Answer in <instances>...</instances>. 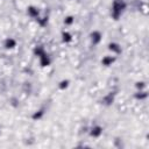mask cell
Instances as JSON below:
<instances>
[{
    "instance_id": "6da1fadb",
    "label": "cell",
    "mask_w": 149,
    "mask_h": 149,
    "mask_svg": "<svg viewBox=\"0 0 149 149\" xmlns=\"http://www.w3.org/2000/svg\"><path fill=\"white\" fill-rule=\"evenodd\" d=\"M127 8V2L125 0H113L111 7V16L113 20H119Z\"/></svg>"
},
{
    "instance_id": "7a4b0ae2",
    "label": "cell",
    "mask_w": 149,
    "mask_h": 149,
    "mask_svg": "<svg viewBox=\"0 0 149 149\" xmlns=\"http://www.w3.org/2000/svg\"><path fill=\"white\" fill-rule=\"evenodd\" d=\"M102 40V35L99 30H93L90 34V41L92 43V45H98Z\"/></svg>"
},
{
    "instance_id": "3957f363",
    "label": "cell",
    "mask_w": 149,
    "mask_h": 149,
    "mask_svg": "<svg viewBox=\"0 0 149 149\" xmlns=\"http://www.w3.org/2000/svg\"><path fill=\"white\" fill-rule=\"evenodd\" d=\"M38 62H40V65L43 66V68L49 66V65L51 64V57H50V55L45 51L43 55H41V56L38 57Z\"/></svg>"
},
{
    "instance_id": "277c9868",
    "label": "cell",
    "mask_w": 149,
    "mask_h": 149,
    "mask_svg": "<svg viewBox=\"0 0 149 149\" xmlns=\"http://www.w3.org/2000/svg\"><path fill=\"white\" fill-rule=\"evenodd\" d=\"M107 48H108V50H109L112 54H114V55H120V54L122 52L121 45H120L119 43H116V42H111V43H108Z\"/></svg>"
},
{
    "instance_id": "5b68a950",
    "label": "cell",
    "mask_w": 149,
    "mask_h": 149,
    "mask_svg": "<svg viewBox=\"0 0 149 149\" xmlns=\"http://www.w3.org/2000/svg\"><path fill=\"white\" fill-rule=\"evenodd\" d=\"M27 14L31 19H37L40 16V9L36 6H28L27 7Z\"/></svg>"
},
{
    "instance_id": "8992f818",
    "label": "cell",
    "mask_w": 149,
    "mask_h": 149,
    "mask_svg": "<svg viewBox=\"0 0 149 149\" xmlns=\"http://www.w3.org/2000/svg\"><path fill=\"white\" fill-rule=\"evenodd\" d=\"M102 134V127L101 126H99V125H94V126H92L91 127V129H90V135L92 136V137H99L100 135Z\"/></svg>"
},
{
    "instance_id": "52a82bcc",
    "label": "cell",
    "mask_w": 149,
    "mask_h": 149,
    "mask_svg": "<svg viewBox=\"0 0 149 149\" xmlns=\"http://www.w3.org/2000/svg\"><path fill=\"white\" fill-rule=\"evenodd\" d=\"M16 40L15 38H13V37H6L5 38V41H3V47H5V49H14L15 47H16Z\"/></svg>"
},
{
    "instance_id": "ba28073f",
    "label": "cell",
    "mask_w": 149,
    "mask_h": 149,
    "mask_svg": "<svg viewBox=\"0 0 149 149\" xmlns=\"http://www.w3.org/2000/svg\"><path fill=\"white\" fill-rule=\"evenodd\" d=\"M114 62H115V57L114 56H111V55H106L101 59V64L104 66H111Z\"/></svg>"
},
{
    "instance_id": "9c48e42d",
    "label": "cell",
    "mask_w": 149,
    "mask_h": 149,
    "mask_svg": "<svg viewBox=\"0 0 149 149\" xmlns=\"http://www.w3.org/2000/svg\"><path fill=\"white\" fill-rule=\"evenodd\" d=\"M61 37H62V41L64 42V43H70V42H72V34L70 33V31H68V30H63L62 31V34H61Z\"/></svg>"
},
{
    "instance_id": "30bf717a",
    "label": "cell",
    "mask_w": 149,
    "mask_h": 149,
    "mask_svg": "<svg viewBox=\"0 0 149 149\" xmlns=\"http://www.w3.org/2000/svg\"><path fill=\"white\" fill-rule=\"evenodd\" d=\"M113 101H114V94L111 92V93H108V94H106L104 98H102V104L104 105H106V106H108V105H112L113 104Z\"/></svg>"
},
{
    "instance_id": "8fae6325",
    "label": "cell",
    "mask_w": 149,
    "mask_h": 149,
    "mask_svg": "<svg viewBox=\"0 0 149 149\" xmlns=\"http://www.w3.org/2000/svg\"><path fill=\"white\" fill-rule=\"evenodd\" d=\"M44 52H45V49H44L43 45H36V47H34V49H33V54H34V56H36L37 58H38L41 55H43Z\"/></svg>"
},
{
    "instance_id": "7c38bea8",
    "label": "cell",
    "mask_w": 149,
    "mask_h": 149,
    "mask_svg": "<svg viewBox=\"0 0 149 149\" xmlns=\"http://www.w3.org/2000/svg\"><path fill=\"white\" fill-rule=\"evenodd\" d=\"M44 113H45V109L44 108H40V109H37V111L34 112V114L31 115V118H33V120H40V119L43 118Z\"/></svg>"
},
{
    "instance_id": "4fadbf2b",
    "label": "cell",
    "mask_w": 149,
    "mask_h": 149,
    "mask_svg": "<svg viewBox=\"0 0 149 149\" xmlns=\"http://www.w3.org/2000/svg\"><path fill=\"white\" fill-rule=\"evenodd\" d=\"M134 97H135L137 100H144V99L148 97V94H147V91L140 90V91H137V92L134 94Z\"/></svg>"
},
{
    "instance_id": "5bb4252c",
    "label": "cell",
    "mask_w": 149,
    "mask_h": 149,
    "mask_svg": "<svg viewBox=\"0 0 149 149\" xmlns=\"http://www.w3.org/2000/svg\"><path fill=\"white\" fill-rule=\"evenodd\" d=\"M69 85H70V80L69 79H63V80H61L58 83V88L64 91V90H66L69 87Z\"/></svg>"
},
{
    "instance_id": "9a60e30c",
    "label": "cell",
    "mask_w": 149,
    "mask_h": 149,
    "mask_svg": "<svg viewBox=\"0 0 149 149\" xmlns=\"http://www.w3.org/2000/svg\"><path fill=\"white\" fill-rule=\"evenodd\" d=\"M36 20V22L38 23V26L40 27H45L47 26V23H48V16H44V17H37V19H35Z\"/></svg>"
},
{
    "instance_id": "2e32d148",
    "label": "cell",
    "mask_w": 149,
    "mask_h": 149,
    "mask_svg": "<svg viewBox=\"0 0 149 149\" xmlns=\"http://www.w3.org/2000/svg\"><path fill=\"white\" fill-rule=\"evenodd\" d=\"M63 22H64L65 26H72L73 22H74V16H72V15H68V16L64 17Z\"/></svg>"
},
{
    "instance_id": "e0dca14e",
    "label": "cell",
    "mask_w": 149,
    "mask_h": 149,
    "mask_svg": "<svg viewBox=\"0 0 149 149\" xmlns=\"http://www.w3.org/2000/svg\"><path fill=\"white\" fill-rule=\"evenodd\" d=\"M135 86H136V88L140 91V90H144L147 85H146V83H144V81H137V83L135 84Z\"/></svg>"
}]
</instances>
